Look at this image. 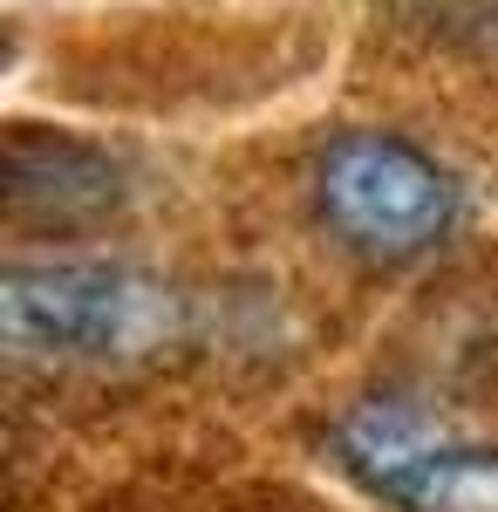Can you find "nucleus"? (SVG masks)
<instances>
[{
  "label": "nucleus",
  "instance_id": "1",
  "mask_svg": "<svg viewBox=\"0 0 498 512\" xmlns=\"http://www.w3.org/2000/svg\"><path fill=\"white\" fill-rule=\"evenodd\" d=\"M192 294L130 260H21L0 280V335L21 362L144 369L192 342Z\"/></svg>",
  "mask_w": 498,
  "mask_h": 512
},
{
  "label": "nucleus",
  "instance_id": "2",
  "mask_svg": "<svg viewBox=\"0 0 498 512\" xmlns=\"http://www.w3.org/2000/svg\"><path fill=\"white\" fill-rule=\"evenodd\" d=\"M314 219L342 253L369 267L430 260L464 219V192L451 164H437L403 130H342L321 144L307 171Z\"/></svg>",
  "mask_w": 498,
  "mask_h": 512
},
{
  "label": "nucleus",
  "instance_id": "3",
  "mask_svg": "<svg viewBox=\"0 0 498 512\" xmlns=\"http://www.w3.org/2000/svg\"><path fill=\"white\" fill-rule=\"evenodd\" d=\"M335 465L396 512H498V444L430 431L410 410H348L335 424Z\"/></svg>",
  "mask_w": 498,
  "mask_h": 512
},
{
  "label": "nucleus",
  "instance_id": "4",
  "mask_svg": "<svg viewBox=\"0 0 498 512\" xmlns=\"http://www.w3.org/2000/svg\"><path fill=\"white\" fill-rule=\"evenodd\" d=\"M0 192H7V219L14 226H48V233H76L123 212L130 178L123 164L69 130H7V151H0Z\"/></svg>",
  "mask_w": 498,
  "mask_h": 512
}]
</instances>
